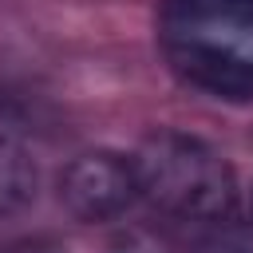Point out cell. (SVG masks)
Instances as JSON below:
<instances>
[{"label":"cell","mask_w":253,"mask_h":253,"mask_svg":"<svg viewBox=\"0 0 253 253\" xmlns=\"http://www.w3.org/2000/svg\"><path fill=\"white\" fill-rule=\"evenodd\" d=\"M249 206H253V202H249Z\"/></svg>","instance_id":"7"},{"label":"cell","mask_w":253,"mask_h":253,"mask_svg":"<svg viewBox=\"0 0 253 253\" xmlns=\"http://www.w3.org/2000/svg\"><path fill=\"white\" fill-rule=\"evenodd\" d=\"M162 55L217 99H253V0H162Z\"/></svg>","instance_id":"1"},{"label":"cell","mask_w":253,"mask_h":253,"mask_svg":"<svg viewBox=\"0 0 253 253\" xmlns=\"http://www.w3.org/2000/svg\"><path fill=\"white\" fill-rule=\"evenodd\" d=\"M0 253H63V249H55V245H47V241H20V245H8V249H0Z\"/></svg>","instance_id":"6"},{"label":"cell","mask_w":253,"mask_h":253,"mask_svg":"<svg viewBox=\"0 0 253 253\" xmlns=\"http://www.w3.org/2000/svg\"><path fill=\"white\" fill-rule=\"evenodd\" d=\"M198 253H253V229H225L198 245Z\"/></svg>","instance_id":"5"},{"label":"cell","mask_w":253,"mask_h":253,"mask_svg":"<svg viewBox=\"0 0 253 253\" xmlns=\"http://www.w3.org/2000/svg\"><path fill=\"white\" fill-rule=\"evenodd\" d=\"M134 198H138L134 166L115 150H87L71 158L59 174V202L67 206L71 217L91 225L126 213Z\"/></svg>","instance_id":"3"},{"label":"cell","mask_w":253,"mask_h":253,"mask_svg":"<svg viewBox=\"0 0 253 253\" xmlns=\"http://www.w3.org/2000/svg\"><path fill=\"white\" fill-rule=\"evenodd\" d=\"M32 198H36V166H32V158L16 142L0 138V213L20 210Z\"/></svg>","instance_id":"4"},{"label":"cell","mask_w":253,"mask_h":253,"mask_svg":"<svg viewBox=\"0 0 253 253\" xmlns=\"http://www.w3.org/2000/svg\"><path fill=\"white\" fill-rule=\"evenodd\" d=\"M130 166L138 194L178 221H225L237 206L233 166L194 134L154 130Z\"/></svg>","instance_id":"2"}]
</instances>
